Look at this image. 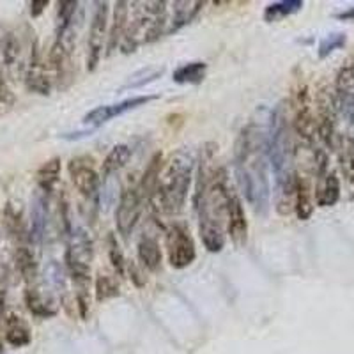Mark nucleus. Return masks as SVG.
<instances>
[{
	"label": "nucleus",
	"instance_id": "b1692460",
	"mask_svg": "<svg viewBox=\"0 0 354 354\" xmlns=\"http://www.w3.org/2000/svg\"><path fill=\"white\" fill-rule=\"evenodd\" d=\"M129 158H131L129 145L119 144L115 145V147H112V151L106 154L105 161H103V165H101V177H103V181H109L110 177H113L119 170L124 169L126 163L129 161Z\"/></svg>",
	"mask_w": 354,
	"mask_h": 354
},
{
	"label": "nucleus",
	"instance_id": "9b49d317",
	"mask_svg": "<svg viewBox=\"0 0 354 354\" xmlns=\"http://www.w3.org/2000/svg\"><path fill=\"white\" fill-rule=\"evenodd\" d=\"M335 103L338 113L349 124V131L354 133V61L338 69L335 78Z\"/></svg>",
	"mask_w": 354,
	"mask_h": 354
},
{
	"label": "nucleus",
	"instance_id": "cd10ccee",
	"mask_svg": "<svg viewBox=\"0 0 354 354\" xmlns=\"http://www.w3.org/2000/svg\"><path fill=\"white\" fill-rule=\"evenodd\" d=\"M305 2L303 0H280L273 2L264 9V21L274 24V21H282L287 17H292L298 11H301Z\"/></svg>",
	"mask_w": 354,
	"mask_h": 354
},
{
	"label": "nucleus",
	"instance_id": "7c9ffc66",
	"mask_svg": "<svg viewBox=\"0 0 354 354\" xmlns=\"http://www.w3.org/2000/svg\"><path fill=\"white\" fill-rule=\"evenodd\" d=\"M346 34L344 32H335L326 36L319 44V59H326L331 53L337 52V50H342L346 46Z\"/></svg>",
	"mask_w": 354,
	"mask_h": 354
},
{
	"label": "nucleus",
	"instance_id": "f3484780",
	"mask_svg": "<svg viewBox=\"0 0 354 354\" xmlns=\"http://www.w3.org/2000/svg\"><path fill=\"white\" fill-rule=\"evenodd\" d=\"M340 198V181L335 172H322L317 177L315 186V204L319 207H331Z\"/></svg>",
	"mask_w": 354,
	"mask_h": 354
},
{
	"label": "nucleus",
	"instance_id": "f8f14e48",
	"mask_svg": "<svg viewBox=\"0 0 354 354\" xmlns=\"http://www.w3.org/2000/svg\"><path fill=\"white\" fill-rule=\"evenodd\" d=\"M158 100V96H135L129 97V100L119 101V103H112V105H101L93 109L91 112H87L84 115L85 124H105V122L112 121L115 117L122 115V113H128L131 110H137L140 106H145L151 101Z\"/></svg>",
	"mask_w": 354,
	"mask_h": 354
},
{
	"label": "nucleus",
	"instance_id": "c756f323",
	"mask_svg": "<svg viewBox=\"0 0 354 354\" xmlns=\"http://www.w3.org/2000/svg\"><path fill=\"white\" fill-rule=\"evenodd\" d=\"M294 209L298 214L299 220H308L312 216L314 205H312V198H310V188L308 183L301 177H296V197H294Z\"/></svg>",
	"mask_w": 354,
	"mask_h": 354
},
{
	"label": "nucleus",
	"instance_id": "f03ea898",
	"mask_svg": "<svg viewBox=\"0 0 354 354\" xmlns=\"http://www.w3.org/2000/svg\"><path fill=\"white\" fill-rule=\"evenodd\" d=\"M211 156L201 167L197 186V209H198V234L205 250L218 254L225 246V223L229 216L230 192L225 169H211L207 163Z\"/></svg>",
	"mask_w": 354,
	"mask_h": 354
},
{
	"label": "nucleus",
	"instance_id": "0eeeda50",
	"mask_svg": "<svg viewBox=\"0 0 354 354\" xmlns=\"http://www.w3.org/2000/svg\"><path fill=\"white\" fill-rule=\"evenodd\" d=\"M77 43V28L75 20L64 28H57L55 43L52 44V50L48 53V64L59 82L69 77L71 71V57Z\"/></svg>",
	"mask_w": 354,
	"mask_h": 354
},
{
	"label": "nucleus",
	"instance_id": "393cba45",
	"mask_svg": "<svg viewBox=\"0 0 354 354\" xmlns=\"http://www.w3.org/2000/svg\"><path fill=\"white\" fill-rule=\"evenodd\" d=\"M15 262H17L18 273L21 274V278L27 282L28 287H32L37 277V261L32 248H28L27 245L18 246L17 254H15Z\"/></svg>",
	"mask_w": 354,
	"mask_h": 354
},
{
	"label": "nucleus",
	"instance_id": "e433bc0d",
	"mask_svg": "<svg viewBox=\"0 0 354 354\" xmlns=\"http://www.w3.org/2000/svg\"><path fill=\"white\" fill-rule=\"evenodd\" d=\"M335 18L342 21H354V8H349L346 9V11L338 12V15H335Z\"/></svg>",
	"mask_w": 354,
	"mask_h": 354
},
{
	"label": "nucleus",
	"instance_id": "6e6552de",
	"mask_svg": "<svg viewBox=\"0 0 354 354\" xmlns=\"http://www.w3.org/2000/svg\"><path fill=\"white\" fill-rule=\"evenodd\" d=\"M109 2H96L91 30L87 39V69L94 71L97 68L103 55V48L106 46V30H109Z\"/></svg>",
	"mask_w": 354,
	"mask_h": 354
},
{
	"label": "nucleus",
	"instance_id": "2eb2a0df",
	"mask_svg": "<svg viewBox=\"0 0 354 354\" xmlns=\"http://www.w3.org/2000/svg\"><path fill=\"white\" fill-rule=\"evenodd\" d=\"M227 232L236 246H243L248 238V221H246L245 207L236 194H232L229 204V216H227Z\"/></svg>",
	"mask_w": 354,
	"mask_h": 354
},
{
	"label": "nucleus",
	"instance_id": "1a4fd4ad",
	"mask_svg": "<svg viewBox=\"0 0 354 354\" xmlns=\"http://www.w3.org/2000/svg\"><path fill=\"white\" fill-rule=\"evenodd\" d=\"M68 172L71 177L73 186L77 188L78 194L85 201H96L97 192H100L101 177L94 167V160L88 156L73 158L68 163Z\"/></svg>",
	"mask_w": 354,
	"mask_h": 354
},
{
	"label": "nucleus",
	"instance_id": "ddd939ff",
	"mask_svg": "<svg viewBox=\"0 0 354 354\" xmlns=\"http://www.w3.org/2000/svg\"><path fill=\"white\" fill-rule=\"evenodd\" d=\"M25 85H27L30 93L41 94V96H48L50 91H52V80H50L48 73H46V66L41 61L37 43L30 46V53H28L27 69H25Z\"/></svg>",
	"mask_w": 354,
	"mask_h": 354
},
{
	"label": "nucleus",
	"instance_id": "2f4dec72",
	"mask_svg": "<svg viewBox=\"0 0 354 354\" xmlns=\"http://www.w3.org/2000/svg\"><path fill=\"white\" fill-rule=\"evenodd\" d=\"M119 294V286L112 277L100 274L96 280V298L97 301H105V299L113 298Z\"/></svg>",
	"mask_w": 354,
	"mask_h": 354
},
{
	"label": "nucleus",
	"instance_id": "20e7f679",
	"mask_svg": "<svg viewBox=\"0 0 354 354\" xmlns=\"http://www.w3.org/2000/svg\"><path fill=\"white\" fill-rule=\"evenodd\" d=\"M195 158L188 149H179L170 156L161 169L156 198L160 209L167 214H176L183 209L194 179Z\"/></svg>",
	"mask_w": 354,
	"mask_h": 354
},
{
	"label": "nucleus",
	"instance_id": "c9c22d12",
	"mask_svg": "<svg viewBox=\"0 0 354 354\" xmlns=\"http://www.w3.org/2000/svg\"><path fill=\"white\" fill-rule=\"evenodd\" d=\"M46 8H48V0H34V2H30V17H41Z\"/></svg>",
	"mask_w": 354,
	"mask_h": 354
},
{
	"label": "nucleus",
	"instance_id": "f704fd0d",
	"mask_svg": "<svg viewBox=\"0 0 354 354\" xmlns=\"http://www.w3.org/2000/svg\"><path fill=\"white\" fill-rule=\"evenodd\" d=\"M6 287H8V268L2 262V257H0V305L6 298Z\"/></svg>",
	"mask_w": 354,
	"mask_h": 354
},
{
	"label": "nucleus",
	"instance_id": "a878e982",
	"mask_svg": "<svg viewBox=\"0 0 354 354\" xmlns=\"http://www.w3.org/2000/svg\"><path fill=\"white\" fill-rule=\"evenodd\" d=\"M59 176H61V160L59 158H52V160L44 161L39 170L36 172L37 189H41L43 194H52L55 185L59 183Z\"/></svg>",
	"mask_w": 354,
	"mask_h": 354
},
{
	"label": "nucleus",
	"instance_id": "423d86ee",
	"mask_svg": "<svg viewBox=\"0 0 354 354\" xmlns=\"http://www.w3.org/2000/svg\"><path fill=\"white\" fill-rule=\"evenodd\" d=\"M167 245V257L172 268L176 270H185L188 266L194 264L197 257V250L189 229L185 223H174L169 227L165 236Z\"/></svg>",
	"mask_w": 354,
	"mask_h": 354
},
{
	"label": "nucleus",
	"instance_id": "dca6fc26",
	"mask_svg": "<svg viewBox=\"0 0 354 354\" xmlns=\"http://www.w3.org/2000/svg\"><path fill=\"white\" fill-rule=\"evenodd\" d=\"M128 21H129V4L128 2H115L113 6V18L112 25L109 30V41H106V52L109 55L115 52L117 46H121L124 41L126 30H128Z\"/></svg>",
	"mask_w": 354,
	"mask_h": 354
},
{
	"label": "nucleus",
	"instance_id": "a211bd4d",
	"mask_svg": "<svg viewBox=\"0 0 354 354\" xmlns=\"http://www.w3.org/2000/svg\"><path fill=\"white\" fill-rule=\"evenodd\" d=\"M2 55H4V64L12 75H21L27 69L24 59V44L17 34H8L2 44Z\"/></svg>",
	"mask_w": 354,
	"mask_h": 354
},
{
	"label": "nucleus",
	"instance_id": "5701e85b",
	"mask_svg": "<svg viewBox=\"0 0 354 354\" xmlns=\"http://www.w3.org/2000/svg\"><path fill=\"white\" fill-rule=\"evenodd\" d=\"M137 254H138V261L142 262L145 270L149 271H156L160 270L161 266V250H160V243L154 236L151 234H142V238L138 239L137 245Z\"/></svg>",
	"mask_w": 354,
	"mask_h": 354
},
{
	"label": "nucleus",
	"instance_id": "c85d7f7f",
	"mask_svg": "<svg viewBox=\"0 0 354 354\" xmlns=\"http://www.w3.org/2000/svg\"><path fill=\"white\" fill-rule=\"evenodd\" d=\"M205 69L207 64L202 61L186 62L174 71L172 78L176 84H201L205 78Z\"/></svg>",
	"mask_w": 354,
	"mask_h": 354
},
{
	"label": "nucleus",
	"instance_id": "4be33fe9",
	"mask_svg": "<svg viewBox=\"0 0 354 354\" xmlns=\"http://www.w3.org/2000/svg\"><path fill=\"white\" fill-rule=\"evenodd\" d=\"M25 305L30 310V314L41 319L53 317L57 314L55 301L44 292H41L39 289H36V287H27V290H25Z\"/></svg>",
	"mask_w": 354,
	"mask_h": 354
},
{
	"label": "nucleus",
	"instance_id": "6ab92c4d",
	"mask_svg": "<svg viewBox=\"0 0 354 354\" xmlns=\"http://www.w3.org/2000/svg\"><path fill=\"white\" fill-rule=\"evenodd\" d=\"M4 225L8 230L9 236L20 241V245H24L25 239H28V230L25 227L24 220V209H21L20 202L9 201L4 207Z\"/></svg>",
	"mask_w": 354,
	"mask_h": 354
},
{
	"label": "nucleus",
	"instance_id": "f257e3e1",
	"mask_svg": "<svg viewBox=\"0 0 354 354\" xmlns=\"http://www.w3.org/2000/svg\"><path fill=\"white\" fill-rule=\"evenodd\" d=\"M268 126L252 119L239 131L234 145V167L239 188L255 214H266L270 209V142Z\"/></svg>",
	"mask_w": 354,
	"mask_h": 354
},
{
	"label": "nucleus",
	"instance_id": "7ed1b4c3",
	"mask_svg": "<svg viewBox=\"0 0 354 354\" xmlns=\"http://www.w3.org/2000/svg\"><path fill=\"white\" fill-rule=\"evenodd\" d=\"M268 142H270V163L277 183V211L289 214L294 209L296 197V172H294V145L292 129L287 119L286 103L274 106L268 126Z\"/></svg>",
	"mask_w": 354,
	"mask_h": 354
},
{
	"label": "nucleus",
	"instance_id": "473e14b6",
	"mask_svg": "<svg viewBox=\"0 0 354 354\" xmlns=\"http://www.w3.org/2000/svg\"><path fill=\"white\" fill-rule=\"evenodd\" d=\"M12 106H15V94L11 93V88L4 78L2 66H0V115L8 113Z\"/></svg>",
	"mask_w": 354,
	"mask_h": 354
},
{
	"label": "nucleus",
	"instance_id": "39448f33",
	"mask_svg": "<svg viewBox=\"0 0 354 354\" xmlns=\"http://www.w3.org/2000/svg\"><path fill=\"white\" fill-rule=\"evenodd\" d=\"M131 6L128 30L121 44L124 53L135 52L142 44L153 43L165 36L170 20L167 15V2H133Z\"/></svg>",
	"mask_w": 354,
	"mask_h": 354
},
{
	"label": "nucleus",
	"instance_id": "4468645a",
	"mask_svg": "<svg viewBox=\"0 0 354 354\" xmlns=\"http://www.w3.org/2000/svg\"><path fill=\"white\" fill-rule=\"evenodd\" d=\"M48 195L37 189L32 197L30 205V230H28V239L36 245H41L46 238L48 230Z\"/></svg>",
	"mask_w": 354,
	"mask_h": 354
},
{
	"label": "nucleus",
	"instance_id": "412c9836",
	"mask_svg": "<svg viewBox=\"0 0 354 354\" xmlns=\"http://www.w3.org/2000/svg\"><path fill=\"white\" fill-rule=\"evenodd\" d=\"M6 342L12 347H25L30 344L32 335H30V328L25 322L24 317L18 314H9L6 317V330H4Z\"/></svg>",
	"mask_w": 354,
	"mask_h": 354
},
{
	"label": "nucleus",
	"instance_id": "bb28decb",
	"mask_svg": "<svg viewBox=\"0 0 354 354\" xmlns=\"http://www.w3.org/2000/svg\"><path fill=\"white\" fill-rule=\"evenodd\" d=\"M163 158L161 154H154L153 160L149 161V167L145 169L144 177H142L140 185H138V189H140V195L144 201H149L153 195H156L158 189V181H160V174L161 169H163Z\"/></svg>",
	"mask_w": 354,
	"mask_h": 354
},
{
	"label": "nucleus",
	"instance_id": "9d476101",
	"mask_svg": "<svg viewBox=\"0 0 354 354\" xmlns=\"http://www.w3.org/2000/svg\"><path fill=\"white\" fill-rule=\"evenodd\" d=\"M142 205H144V198L138 186H129L121 194L115 209V227L124 239H128L129 234L137 227L142 214Z\"/></svg>",
	"mask_w": 354,
	"mask_h": 354
},
{
	"label": "nucleus",
	"instance_id": "72a5a7b5",
	"mask_svg": "<svg viewBox=\"0 0 354 354\" xmlns=\"http://www.w3.org/2000/svg\"><path fill=\"white\" fill-rule=\"evenodd\" d=\"M109 245H110V250H109L110 261H112L113 268L122 274V266H124V262H122V254H121V250H119V245H117L115 239H113L112 236L109 238Z\"/></svg>",
	"mask_w": 354,
	"mask_h": 354
},
{
	"label": "nucleus",
	"instance_id": "aec40b11",
	"mask_svg": "<svg viewBox=\"0 0 354 354\" xmlns=\"http://www.w3.org/2000/svg\"><path fill=\"white\" fill-rule=\"evenodd\" d=\"M172 8V17L169 20V28H167V34L177 32L179 28L186 27L188 24L194 21V18L197 17L198 11L202 9L204 2H192V0H183V2H174Z\"/></svg>",
	"mask_w": 354,
	"mask_h": 354
}]
</instances>
